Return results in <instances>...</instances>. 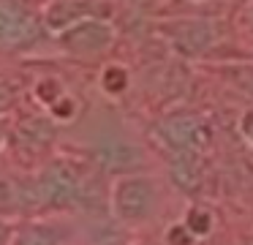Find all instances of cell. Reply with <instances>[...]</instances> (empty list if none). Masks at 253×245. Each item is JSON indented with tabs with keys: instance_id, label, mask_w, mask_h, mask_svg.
Here are the masks:
<instances>
[{
	"instance_id": "cell-1",
	"label": "cell",
	"mask_w": 253,
	"mask_h": 245,
	"mask_svg": "<svg viewBox=\"0 0 253 245\" xmlns=\"http://www.w3.org/2000/svg\"><path fill=\"white\" fill-rule=\"evenodd\" d=\"M36 183H39L41 215H60L87 207L93 191L87 169L71 158H46L41 166H36Z\"/></svg>"
},
{
	"instance_id": "cell-2",
	"label": "cell",
	"mask_w": 253,
	"mask_h": 245,
	"mask_svg": "<svg viewBox=\"0 0 253 245\" xmlns=\"http://www.w3.org/2000/svg\"><path fill=\"white\" fill-rule=\"evenodd\" d=\"M46 38L44 16L25 0H0V54L19 57L39 49Z\"/></svg>"
},
{
	"instance_id": "cell-3",
	"label": "cell",
	"mask_w": 253,
	"mask_h": 245,
	"mask_svg": "<svg viewBox=\"0 0 253 245\" xmlns=\"http://www.w3.org/2000/svg\"><path fill=\"white\" fill-rule=\"evenodd\" d=\"M36 215H41L36 169L17 161H0V218L25 221Z\"/></svg>"
},
{
	"instance_id": "cell-4",
	"label": "cell",
	"mask_w": 253,
	"mask_h": 245,
	"mask_svg": "<svg viewBox=\"0 0 253 245\" xmlns=\"http://www.w3.org/2000/svg\"><path fill=\"white\" fill-rule=\"evenodd\" d=\"M158 191L144 174H120L112 188V212L123 223H142L155 212Z\"/></svg>"
},
{
	"instance_id": "cell-5",
	"label": "cell",
	"mask_w": 253,
	"mask_h": 245,
	"mask_svg": "<svg viewBox=\"0 0 253 245\" xmlns=\"http://www.w3.org/2000/svg\"><path fill=\"white\" fill-rule=\"evenodd\" d=\"M55 41L63 52L74 54V57H95V54H104L112 47L115 30H112L109 22L84 16V19H77L71 25H66L63 30H57Z\"/></svg>"
},
{
	"instance_id": "cell-6",
	"label": "cell",
	"mask_w": 253,
	"mask_h": 245,
	"mask_svg": "<svg viewBox=\"0 0 253 245\" xmlns=\"http://www.w3.org/2000/svg\"><path fill=\"white\" fill-rule=\"evenodd\" d=\"M57 136V125L49 114H25L19 120H11V131H8V145L11 150H17L19 158H33L44 155Z\"/></svg>"
},
{
	"instance_id": "cell-7",
	"label": "cell",
	"mask_w": 253,
	"mask_h": 245,
	"mask_svg": "<svg viewBox=\"0 0 253 245\" xmlns=\"http://www.w3.org/2000/svg\"><path fill=\"white\" fill-rule=\"evenodd\" d=\"M155 136L174 155L177 152H202L204 145L210 142L207 125L193 114H174V117L161 120L155 125Z\"/></svg>"
},
{
	"instance_id": "cell-8",
	"label": "cell",
	"mask_w": 253,
	"mask_h": 245,
	"mask_svg": "<svg viewBox=\"0 0 253 245\" xmlns=\"http://www.w3.org/2000/svg\"><path fill=\"white\" fill-rule=\"evenodd\" d=\"M68 226L57 215H36L17 221L11 245H66Z\"/></svg>"
},
{
	"instance_id": "cell-9",
	"label": "cell",
	"mask_w": 253,
	"mask_h": 245,
	"mask_svg": "<svg viewBox=\"0 0 253 245\" xmlns=\"http://www.w3.org/2000/svg\"><path fill=\"white\" fill-rule=\"evenodd\" d=\"M164 30L169 33L171 44H174L182 54L204 52L215 38V27L210 25V22H202V19H180V22L166 25Z\"/></svg>"
},
{
	"instance_id": "cell-10",
	"label": "cell",
	"mask_w": 253,
	"mask_h": 245,
	"mask_svg": "<svg viewBox=\"0 0 253 245\" xmlns=\"http://www.w3.org/2000/svg\"><path fill=\"white\" fill-rule=\"evenodd\" d=\"M95 163L104 172H112V174H133V169L142 163V152L131 142L104 139L95 147Z\"/></svg>"
},
{
	"instance_id": "cell-11",
	"label": "cell",
	"mask_w": 253,
	"mask_h": 245,
	"mask_svg": "<svg viewBox=\"0 0 253 245\" xmlns=\"http://www.w3.org/2000/svg\"><path fill=\"white\" fill-rule=\"evenodd\" d=\"M171 177L182 191H196L202 183V166H199V152H177L171 163Z\"/></svg>"
},
{
	"instance_id": "cell-12",
	"label": "cell",
	"mask_w": 253,
	"mask_h": 245,
	"mask_svg": "<svg viewBox=\"0 0 253 245\" xmlns=\"http://www.w3.org/2000/svg\"><path fill=\"white\" fill-rule=\"evenodd\" d=\"M25 98V85L11 74H0V117H8L17 112V106Z\"/></svg>"
},
{
	"instance_id": "cell-13",
	"label": "cell",
	"mask_w": 253,
	"mask_h": 245,
	"mask_svg": "<svg viewBox=\"0 0 253 245\" xmlns=\"http://www.w3.org/2000/svg\"><path fill=\"white\" fill-rule=\"evenodd\" d=\"M101 85H104V90L112 93V96L123 93V90L128 87V74H126V68H120V65H109V68L104 71V79H101Z\"/></svg>"
},
{
	"instance_id": "cell-14",
	"label": "cell",
	"mask_w": 253,
	"mask_h": 245,
	"mask_svg": "<svg viewBox=\"0 0 253 245\" xmlns=\"http://www.w3.org/2000/svg\"><path fill=\"white\" fill-rule=\"evenodd\" d=\"M185 226L191 229V234H207L210 232V212L207 210H191Z\"/></svg>"
},
{
	"instance_id": "cell-15",
	"label": "cell",
	"mask_w": 253,
	"mask_h": 245,
	"mask_svg": "<svg viewBox=\"0 0 253 245\" xmlns=\"http://www.w3.org/2000/svg\"><path fill=\"white\" fill-rule=\"evenodd\" d=\"M169 243L171 245H188L191 243V229L188 226H174L169 232Z\"/></svg>"
},
{
	"instance_id": "cell-16",
	"label": "cell",
	"mask_w": 253,
	"mask_h": 245,
	"mask_svg": "<svg viewBox=\"0 0 253 245\" xmlns=\"http://www.w3.org/2000/svg\"><path fill=\"white\" fill-rule=\"evenodd\" d=\"M14 226H17V221H8V218H0V245H11Z\"/></svg>"
},
{
	"instance_id": "cell-17",
	"label": "cell",
	"mask_w": 253,
	"mask_h": 245,
	"mask_svg": "<svg viewBox=\"0 0 253 245\" xmlns=\"http://www.w3.org/2000/svg\"><path fill=\"white\" fill-rule=\"evenodd\" d=\"M8 131H11V117H0V152L8 145Z\"/></svg>"
},
{
	"instance_id": "cell-18",
	"label": "cell",
	"mask_w": 253,
	"mask_h": 245,
	"mask_svg": "<svg viewBox=\"0 0 253 245\" xmlns=\"http://www.w3.org/2000/svg\"><path fill=\"white\" fill-rule=\"evenodd\" d=\"M245 131H248V136L253 139V114H248V123H245Z\"/></svg>"
}]
</instances>
